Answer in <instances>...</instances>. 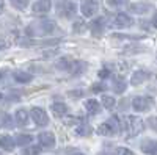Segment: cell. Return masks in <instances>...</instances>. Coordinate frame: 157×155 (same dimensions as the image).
<instances>
[{"mask_svg":"<svg viewBox=\"0 0 157 155\" xmlns=\"http://www.w3.org/2000/svg\"><path fill=\"white\" fill-rule=\"evenodd\" d=\"M55 30H57L55 20H52V19H41V20L32 22L25 31H27L29 36H47V35H52Z\"/></svg>","mask_w":157,"mask_h":155,"instance_id":"cell-1","label":"cell"},{"mask_svg":"<svg viewBox=\"0 0 157 155\" xmlns=\"http://www.w3.org/2000/svg\"><path fill=\"white\" fill-rule=\"evenodd\" d=\"M121 128H123L121 119L118 118V116H112L109 121L102 122V124L98 127L96 133L101 135V136H113V135H116L118 132H120Z\"/></svg>","mask_w":157,"mask_h":155,"instance_id":"cell-2","label":"cell"},{"mask_svg":"<svg viewBox=\"0 0 157 155\" xmlns=\"http://www.w3.org/2000/svg\"><path fill=\"white\" fill-rule=\"evenodd\" d=\"M123 128L127 132V136H137L145 130V122L138 116H126L123 122Z\"/></svg>","mask_w":157,"mask_h":155,"instance_id":"cell-3","label":"cell"},{"mask_svg":"<svg viewBox=\"0 0 157 155\" xmlns=\"http://www.w3.org/2000/svg\"><path fill=\"white\" fill-rule=\"evenodd\" d=\"M77 13V5L71 0H61L57 5V14H60L61 17H66V19H71L75 16Z\"/></svg>","mask_w":157,"mask_h":155,"instance_id":"cell-4","label":"cell"},{"mask_svg":"<svg viewBox=\"0 0 157 155\" xmlns=\"http://www.w3.org/2000/svg\"><path fill=\"white\" fill-rule=\"evenodd\" d=\"M152 105V97H148V96H137L132 99V108L138 113L141 111H148Z\"/></svg>","mask_w":157,"mask_h":155,"instance_id":"cell-5","label":"cell"},{"mask_svg":"<svg viewBox=\"0 0 157 155\" xmlns=\"http://www.w3.org/2000/svg\"><path fill=\"white\" fill-rule=\"evenodd\" d=\"M30 116H32V119L36 125L39 127H43V125H47L49 124V116L46 113V110L43 108H39V107H33L32 111H30Z\"/></svg>","mask_w":157,"mask_h":155,"instance_id":"cell-6","label":"cell"},{"mask_svg":"<svg viewBox=\"0 0 157 155\" xmlns=\"http://www.w3.org/2000/svg\"><path fill=\"white\" fill-rule=\"evenodd\" d=\"M99 9L98 5V0H83L82 5H80V11L85 17H93Z\"/></svg>","mask_w":157,"mask_h":155,"instance_id":"cell-7","label":"cell"},{"mask_svg":"<svg viewBox=\"0 0 157 155\" xmlns=\"http://www.w3.org/2000/svg\"><path fill=\"white\" fill-rule=\"evenodd\" d=\"M38 141H39V146L41 147L52 149L55 146V135L52 132H41L38 135Z\"/></svg>","mask_w":157,"mask_h":155,"instance_id":"cell-8","label":"cell"},{"mask_svg":"<svg viewBox=\"0 0 157 155\" xmlns=\"http://www.w3.org/2000/svg\"><path fill=\"white\" fill-rule=\"evenodd\" d=\"M113 24L118 28H127L134 24V19L129 14H126V13H118V14L115 16V19H113Z\"/></svg>","mask_w":157,"mask_h":155,"instance_id":"cell-9","label":"cell"},{"mask_svg":"<svg viewBox=\"0 0 157 155\" xmlns=\"http://www.w3.org/2000/svg\"><path fill=\"white\" fill-rule=\"evenodd\" d=\"M52 8V0H36L32 6L35 14H47Z\"/></svg>","mask_w":157,"mask_h":155,"instance_id":"cell-10","label":"cell"},{"mask_svg":"<svg viewBox=\"0 0 157 155\" xmlns=\"http://www.w3.org/2000/svg\"><path fill=\"white\" fill-rule=\"evenodd\" d=\"M149 9H152V5L146 2H135L129 6V11L134 13V14H146Z\"/></svg>","mask_w":157,"mask_h":155,"instance_id":"cell-11","label":"cell"},{"mask_svg":"<svg viewBox=\"0 0 157 155\" xmlns=\"http://www.w3.org/2000/svg\"><path fill=\"white\" fill-rule=\"evenodd\" d=\"M126 88H127V82L123 79V77L116 75V77H113V79H112V89H113V93L123 94L126 91Z\"/></svg>","mask_w":157,"mask_h":155,"instance_id":"cell-12","label":"cell"},{"mask_svg":"<svg viewBox=\"0 0 157 155\" xmlns=\"http://www.w3.org/2000/svg\"><path fill=\"white\" fill-rule=\"evenodd\" d=\"M149 72L148 71H135L132 74V77H130V85H134V86H138L141 83H145L148 79H149Z\"/></svg>","mask_w":157,"mask_h":155,"instance_id":"cell-13","label":"cell"},{"mask_svg":"<svg viewBox=\"0 0 157 155\" xmlns=\"http://www.w3.org/2000/svg\"><path fill=\"white\" fill-rule=\"evenodd\" d=\"M105 27V17H98L96 20L91 22V33H93V36H101Z\"/></svg>","mask_w":157,"mask_h":155,"instance_id":"cell-14","label":"cell"},{"mask_svg":"<svg viewBox=\"0 0 157 155\" xmlns=\"http://www.w3.org/2000/svg\"><path fill=\"white\" fill-rule=\"evenodd\" d=\"M13 79H14L17 83L21 85H27L33 80V75L29 74V72H25V71H14L13 72Z\"/></svg>","mask_w":157,"mask_h":155,"instance_id":"cell-15","label":"cell"},{"mask_svg":"<svg viewBox=\"0 0 157 155\" xmlns=\"http://www.w3.org/2000/svg\"><path fill=\"white\" fill-rule=\"evenodd\" d=\"M16 147L14 138H11L10 135H2L0 136V149H3L6 152H13Z\"/></svg>","mask_w":157,"mask_h":155,"instance_id":"cell-16","label":"cell"},{"mask_svg":"<svg viewBox=\"0 0 157 155\" xmlns=\"http://www.w3.org/2000/svg\"><path fill=\"white\" fill-rule=\"evenodd\" d=\"M52 113H54L57 118H63V116H66L69 113V108L66 103H63V102H55V103H52Z\"/></svg>","mask_w":157,"mask_h":155,"instance_id":"cell-17","label":"cell"},{"mask_svg":"<svg viewBox=\"0 0 157 155\" xmlns=\"http://www.w3.org/2000/svg\"><path fill=\"white\" fill-rule=\"evenodd\" d=\"M85 110L90 116H94L101 111V103L96 99H88V100H85Z\"/></svg>","mask_w":157,"mask_h":155,"instance_id":"cell-18","label":"cell"},{"mask_svg":"<svg viewBox=\"0 0 157 155\" xmlns=\"http://www.w3.org/2000/svg\"><path fill=\"white\" fill-rule=\"evenodd\" d=\"M140 147H141V150H143V152L148 153V155H155V150H157V144H155V141H154V139H151V138H146V139L140 144Z\"/></svg>","mask_w":157,"mask_h":155,"instance_id":"cell-19","label":"cell"},{"mask_svg":"<svg viewBox=\"0 0 157 155\" xmlns=\"http://www.w3.org/2000/svg\"><path fill=\"white\" fill-rule=\"evenodd\" d=\"M14 121L21 127L27 125V122H29V113H27V110H25V108H17L16 113H14Z\"/></svg>","mask_w":157,"mask_h":155,"instance_id":"cell-20","label":"cell"},{"mask_svg":"<svg viewBox=\"0 0 157 155\" xmlns=\"http://www.w3.org/2000/svg\"><path fill=\"white\" fill-rule=\"evenodd\" d=\"M14 143H16V146H21V147L30 146L33 143V136L32 135H27V133H19L14 138Z\"/></svg>","mask_w":157,"mask_h":155,"instance_id":"cell-21","label":"cell"},{"mask_svg":"<svg viewBox=\"0 0 157 155\" xmlns=\"http://www.w3.org/2000/svg\"><path fill=\"white\" fill-rule=\"evenodd\" d=\"M72 64H74V61H72L69 57H63V58H60V60L57 61L55 68H57L58 71H71Z\"/></svg>","mask_w":157,"mask_h":155,"instance_id":"cell-22","label":"cell"},{"mask_svg":"<svg viewBox=\"0 0 157 155\" xmlns=\"http://www.w3.org/2000/svg\"><path fill=\"white\" fill-rule=\"evenodd\" d=\"M102 107L104 108H107V110H113L115 108V105H116V100H115V97H112V96H107V94H104L102 96Z\"/></svg>","mask_w":157,"mask_h":155,"instance_id":"cell-23","label":"cell"},{"mask_svg":"<svg viewBox=\"0 0 157 155\" xmlns=\"http://www.w3.org/2000/svg\"><path fill=\"white\" fill-rule=\"evenodd\" d=\"M91 132H93V128H91L88 124H80L77 128H75V133L78 136H90Z\"/></svg>","mask_w":157,"mask_h":155,"instance_id":"cell-24","label":"cell"},{"mask_svg":"<svg viewBox=\"0 0 157 155\" xmlns=\"http://www.w3.org/2000/svg\"><path fill=\"white\" fill-rule=\"evenodd\" d=\"M29 2H30V0H10L11 6L19 9V11H24L25 8H27L29 6Z\"/></svg>","mask_w":157,"mask_h":155,"instance_id":"cell-25","label":"cell"},{"mask_svg":"<svg viewBox=\"0 0 157 155\" xmlns=\"http://www.w3.org/2000/svg\"><path fill=\"white\" fill-rule=\"evenodd\" d=\"M129 0H107V5L112 8H121L124 5H127Z\"/></svg>","mask_w":157,"mask_h":155,"instance_id":"cell-26","label":"cell"},{"mask_svg":"<svg viewBox=\"0 0 157 155\" xmlns=\"http://www.w3.org/2000/svg\"><path fill=\"white\" fill-rule=\"evenodd\" d=\"M39 152H41V147H38V146H30L29 149L24 150V155H38Z\"/></svg>","mask_w":157,"mask_h":155,"instance_id":"cell-27","label":"cell"},{"mask_svg":"<svg viewBox=\"0 0 157 155\" xmlns=\"http://www.w3.org/2000/svg\"><path fill=\"white\" fill-rule=\"evenodd\" d=\"M115 155H135V153L127 147H118L115 149Z\"/></svg>","mask_w":157,"mask_h":155,"instance_id":"cell-28","label":"cell"},{"mask_svg":"<svg viewBox=\"0 0 157 155\" xmlns=\"http://www.w3.org/2000/svg\"><path fill=\"white\" fill-rule=\"evenodd\" d=\"M104 89H105V85L104 83H94L93 86H91V91L93 93H102Z\"/></svg>","mask_w":157,"mask_h":155,"instance_id":"cell-29","label":"cell"},{"mask_svg":"<svg viewBox=\"0 0 157 155\" xmlns=\"http://www.w3.org/2000/svg\"><path fill=\"white\" fill-rule=\"evenodd\" d=\"M85 27H86V25H85L82 20H78V22H75V24H74V31H77V33H82V31L85 30Z\"/></svg>","mask_w":157,"mask_h":155,"instance_id":"cell-30","label":"cell"},{"mask_svg":"<svg viewBox=\"0 0 157 155\" xmlns=\"http://www.w3.org/2000/svg\"><path fill=\"white\" fill-rule=\"evenodd\" d=\"M110 74H112V72H110V69H109V68H104V69H101V71H99V77H101L102 80L109 79V77H110Z\"/></svg>","mask_w":157,"mask_h":155,"instance_id":"cell-31","label":"cell"},{"mask_svg":"<svg viewBox=\"0 0 157 155\" xmlns=\"http://www.w3.org/2000/svg\"><path fill=\"white\" fill-rule=\"evenodd\" d=\"M2 127H3V128H13V121H11L10 116H5V118H3Z\"/></svg>","mask_w":157,"mask_h":155,"instance_id":"cell-32","label":"cell"},{"mask_svg":"<svg viewBox=\"0 0 157 155\" xmlns=\"http://www.w3.org/2000/svg\"><path fill=\"white\" fill-rule=\"evenodd\" d=\"M149 124H151L152 130H155V118H149Z\"/></svg>","mask_w":157,"mask_h":155,"instance_id":"cell-33","label":"cell"},{"mask_svg":"<svg viewBox=\"0 0 157 155\" xmlns=\"http://www.w3.org/2000/svg\"><path fill=\"white\" fill-rule=\"evenodd\" d=\"M3 6H5V2H3V0H0V14H2V11H3Z\"/></svg>","mask_w":157,"mask_h":155,"instance_id":"cell-34","label":"cell"},{"mask_svg":"<svg viewBox=\"0 0 157 155\" xmlns=\"http://www.w3.org/2000/svg\"><path fill=\"white\" fill-rule=\"evenodd\" d=\"M5 47H6V42L0 39V50H2V49H5Z\"/></svg>","mask_w":157,"mask_h":155,"instance_id":"cell-35","label":"cell"},{"mask_svg":"<svg viewBox=\"0 0 157 155\" xmlns=\"http://www.w3.org/2000/svg\"><path fill=\"white\" fill-rule=\"evenodd\" d=\"M98 155H112L110 152H107V150H102V152H99Z\"/></svg>","mask_w":157,"mask_h":155,"instance_id":"cell-36","label":"cell"},{"mask_svg":"<svg viewBox=\"0 0 157 155\" xmlns=\"http://www.w3.org/2000/svg\"><path fill=\"white\" fill-rule=\"evenodd\" d=\"M5 74V71H2V72H0V79H2V75Z\"/></svg>","mask_w":157,"mask_h":155,"instance_id":"cell-37","label":"cell"},{"mask_svg":"<svg viewBox=\"0 0 157 155\" xmlns=\"http://www.w3.org/2000/svg\"><path fill=\"white\" fill-rule=\"evenodd\" d=\"M2 99H3V94H2V93H0V100H2Z\"/></svg>","mask_w":157,"mask_h":155,"instance_id":"cell-38","label":"cell"},{"mask_svg":"<svg viewBox=\"0 0 157 155\" xmlns=\"http://www.w3.org/2000/svg\"><path fill=\"white\" fill-rule=\"evenodd\" d=\"M72 153H74V152H72ZM74 155H83V153H74Z\"/></svg>","mask_w":157,"mask_h":155,"instance_id":"cell-39","label":"cell"}]
</instances>
